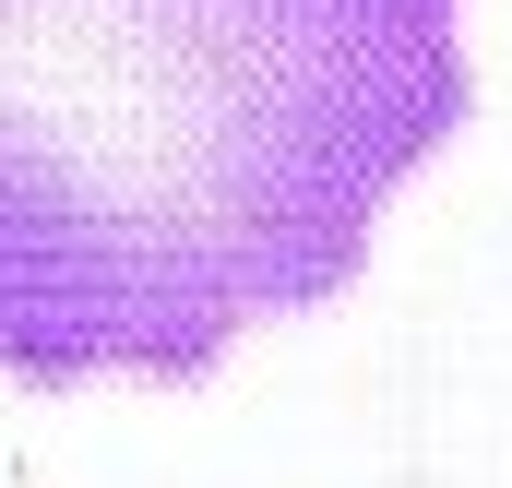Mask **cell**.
<instances>
[{"label": "cell", "mask_w": 512, "mask_h": 488, "mask_svg": "<svg viewBox=\"0 0 512 488\" xmlns=\"http://www.w3.org/2000/svg\"><path fill=\"white\" fill-rule=\"evenodd\" d=\"M465 108V0H0V369H227L370 262Z\"/></svg>", "instance_id": "obj_1"}]
</instances>
